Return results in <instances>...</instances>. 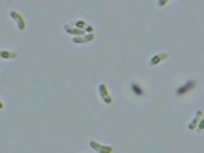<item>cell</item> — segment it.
I'll use <instances>...</instances> for the list:
<instances>
[{
	"label": "cell",
	"instance_id": "obj_1",
	"mask_svg": "<svg viewBox=\"0 0 204 153\" xmlns=\"http://www.w3.org/2000/svg\"><path fill=\"white\" fill-rule=\"evenodd\" d=\"M88 145H90V148H92V150H95L97 153H112V152H114V148H112V146H109V145H100V143H97L95 140H92Z\"/></svg>",
	"mask_w": 204,
	"mask_h": 153
},
{
	"label": "cell",
	"instance_id": "obj_2",
	"mask_svg": "<svg viewBox=\"0 0 204 153\" xmlns=\"http://www.w3.org/2000/svg\"><path fill=\"white\" fill-rule=\"evenodd\" d=\"M10 17H12V20H15V24H17L19 31H24V29H26V20H24V17L20 15L19 12L12 10V12H10Z\"/></svg>",
	"mask_w": 204,
	"mask_h": 153
},
{
	"label": "cell",
	"instance_id": "obj_3",
	"mask_svg": "<svg viewBox=\"0 0 204 153\" xmlns=\"http://www.w3.org/2000/svg\"><path fill=\"white\" fill-rule=\"evenodd\" d=\"M99 94H100L102 101L106 102V104H112V97H111V94H109V90H107L106 83H100V85H99Z\"/></svg>",
	"mask_w": 204,
	"mask_h": 153
},
{
	"label": "cell",
	"instance_id": "obj_4",
	"mask_svg": "<svg viewBox=\"0 0 204 153\" xmlns=\"http://www.w3.org/2000/svg\"><path fill=\"white\" fill-rule=\"evenodd\" d=\"M65 31H67L68 34H72L73 38H83L85 36V31H82V29H77V27H73V26H65Z\"/></svg>",
	"mask_w": 204,
	"mask_h": 153
},
{
	"label": "cell",
	"instance_id": "obj_5",
	"mask_svg": "<svg viewBox=\"0 0 204 153\" xmlns=\"http://www.w3.org/2000/svg\"><path fill=\"white\" fill-rule=\"evenodd\" d=\"M203 119V111L199 109V111H196V117L192 119V121L189 122V126H187V129L189 131H194L196 128H197V124H199V121Z\"/></svg>",
	"mask_w": 204,
	"mask_h": 153
},
{
	"label": "cell",
	"instance_id": "obj_6",
	"mask_svg": "<svg viewBox=\"0 0 204 153\" xmlns=\"http://www.w3.org/2000/svg\"><path fill=\"white\" fill-rule=\"evenodd\" d=\"M167 58H168V53H158V54H155V56L150 60V66H155L158 63H162L163 60H167Z\"/></svg>",
	"mask_w": 204,
	"mask_h": 153
},
{
	"label": "cell",
	"instance_id": "obj_7",
	"mask_svg": "<svg viewBox=\"0 0 204 153\" xmlns=\"http://www.w3.org/2000/svg\"><path fill=\"white\" fill-rule=\"evenodd\" d=\"M194 87H196V82L191 80V82H187V83H185L182 89H177V94H179V95H182V94H185L187 90H192Z\"/></svg>",
	"mask_w": 204,
	"mask_h": 153
},
{
	"label": "cell",
	"instance_id": "obj_8",
	"mask_svg": "<svg viewBox=\"0 0 204 153\" xmlns=\"http://www.w3.org/2000/svg\"><path fill=\"white\" fill-rule=\"evenodd\" d=\"M0 58H4V60H14V58H17V53H14V51L0 50Z\"/></svg>",
	"mask_w": 204,
	"mask_h": 153
},
{
	"label": "cell",
	"instance_id": "obj_9",
	"mask_svg": "<svg viewBox=\"0 0 204 153\" xmlns=\"http://www.w3.org/2000/svg\"><path fill=\"white\" fill-rule=\"evenodd\" d=\"M131 89H133V92H135V94H138L140 97H143V95H145V92L141 90L140 83H136V82H133V83H131Z\"/></svg>",
	"mask_w": 204,
	"mask_h": 153
},
{
	"label": "cell",
	"instance_id": "obj_10",
	"mask_svg": "<svg viewBox=\"0 0 204 153\" xmlns=\"http://www.w3.org/2000/svg\"><path fill=\"white\" fill-rule=\"evenodd\" d=\"M94 38H95V32H90V34H85L83 38H82V43L85 44V43H90V41H94Z\"/></svg>",
	"mask_w": 204,
	"mask_h": 153
},
{
	"label": "cell",
	"instance_id": "obj_11",
	"mask_svg": "<svg viewBox=\"0 0 204 153\" xmlns=\"http://www.w3.org/2000/svg\"><path fill=\"white\" fill-rule=\"evenodd\" d=\"M85 26H87V24H85V22H83V20H77V22H75V26H73V27H77V29H85Z\"/></svg>",
	"mask_w": 204,
	"mask_h": 153
},
{
	"label": "cell",
	"instance_id": "obj_12",
	"mask_svg": "<svg viewBox=\"0 0 204 153\" xmlns=\"http://www.w3.org/2000/svg\"><path fill=\"white\" fill-rule=\"evenodd\" d=\"M203 129H204V119H201L199 124H197V128H196V131H203Z\"/></svg>",
	"mask_w": 204,
	"mask_h": 153
},
{
	"label": "cell",
	"instance_id": "obj_13",
	"mask_svg": "<svg viewBox=\"0 0 204 153\" xmlns=\"http://www.w3.org/2000/svg\"><path fill=\"white\" fill-rule=\"evenodd\" d=\"M85 34H90V32H94V27H92V26H85Z\"/></svg>",
	"mask_w": 204,
	"mask_h": 153
},
{
	"label": "cell",
	"instance_id": "obj_14",
	"mask_svg": "<svg viewBox=\"0 0 204 153\" xmlns=\"http://www.w3.org/2000/svg\"><path fill=\"white\" fill-rule=\"evenodd\" d=\"M167 3H168L167 0H160V2H158V5H160V7H163V5H167Z\"/></svg>",
	"mask_w": 204,
	"mask_h": 153
},
{
	"label": "cell",
	"instance_id": "obj_15",
	"mask_svg": "<svg viewBox=\"0 0 204 153\" xmlns=\"http://www.w3.org/2000/svg\"><path fill=\"white\" fill-rule=\"evenodd\" d=\"M2 109H4V102L0 101V111H2Z\"/></svg>",
	"mask_w": 204,
	"mask_h": 153
}]
</instances>
